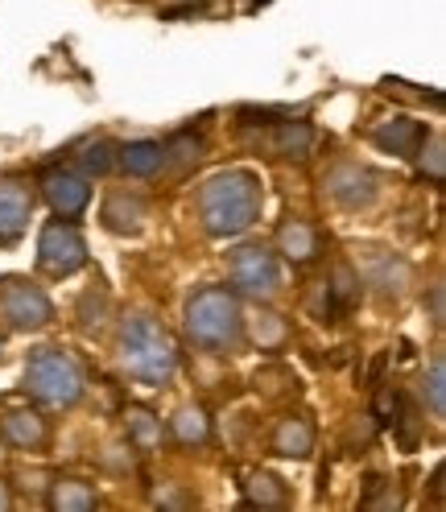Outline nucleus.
I'll return each instance as SVG.
<instances>
[{
  "label": "nucleus",
  "instance_id": "10",
  "mask_svg": "<svg viewBox=\"0 0 446 512\" xmlns=\"http://www.w3.org/2000/svg\"><path fill=\"white\" fill-rule=\"evenodd\" d=\"M422 141H426V128L413 116H393V120L372 128V145L380 153H393V157H418Z\"/></svg>",
  "mask_w": 446,
  "mask_h": 512
},
{
  "label": "nucleus",
  "instance_id": "32",
  "mask_svg": "<svg viewBox=\"0 0 446 512\" xmlns=\"http://www.w3.org/2000/svg\"><path fill=\"white\" fill-rule=\"evenodd\" d=\"M9 504H13V500H9V492H5V488H0V508H9Z\"/></svg>",
  "mask_w": 446,
  "mask_h": 512
},
{
  "label": "nucleus",
  "instance_id": "24",
  "mask_svg": "<svg viewBox=\"0 0 446 512\" xmlns=\"http://www.w3.org/2000/svg\"><path fill=\"white\" fill-rule=\"evenodd\" d=\"M112 162H116V157H112V145H108V141H87V145H83V153H79L83 174H95V178L108 174V170H112Z\"/></svg>",
  "mask_w": 446,
  "mask_h": 512
},
{
  "label": "nucleus",
  "instance_id": "26",
  "mask_svg": "<svg viewBox=\"0 0 446 512\" xmlns=\"http://www.w3.org/2000/svg\"><path fill=\"white\" fill-rule=\"evenodd\" d=\"M104 310H108V294H104V290H87L83 302H79V323H83V331L100 327V323H104Z\"/></svg>",
  "mask_w": 446,
  "mask_h": 512
},
{
  "label": "nucleus",
  "instance_id": "16",
  "mask_svg": "<svg viewBox=\"0 0 446 512\" xmlns=\"http://www.w3.org/2000/svg\"><path fill=\"white\" fill-rule=\"evenodd\" d=\"M364 277L376 285L380 294L397 298V294L405 290V281H409V265H405V261H397V256H389V252H372V261H368Z\"/></svg>",
  "mask_w": 446,
  "mask_h": 512
},
{
  "label": "nucleus",
  "instance_id": "3",
  "mask_svg": "<svg viewBox=\"0 0 446 512\" xmlns=\"http://www.w3.org/2000/svg\"><path fill=\"white\" fill-rule=\"evenodd\" d=\"M186 335L203 351H232L244 335V310L240 298L223 285H207L186 302Z\"/></svg>",
  "mask_w": 446,
  "mask_h": 512
},
{
  "label": "nucleus",
  "instance_id": "30",
  "mask_svg": "<svg viewBox=\"0 0 446 512\" xmlns=\"http://www.w3.org/2000/svg\"><path fill=\"white\" fill-rule=\"evenodd\" d=\"M385 364H389V351H380V356L372 360V368H368V384H380V372H385Z\"/></svg>",
  "mask_w": 446,
  "mask_h": 512
},
{
  "label": "nucleus",
  "instance_id": "19",
  "mask_svg": "<svg viewBox=\"0 0 446 512\" xmlns=\"http://www.w3.org/2000/svg\"><path fill=\"white\" fill-rule=\"evenodd\" d=\"M124 426H129V442L137 446V451H153V446H162V422H157L149 409L129 405V413H124Z\"/></svg>",
  "mask_w": 446,
  "mask_h": 512
},
{
  "label": "nucleus",
  "instance_id": "1",
  "mask_svg": "<svg viewBox=\"0 0 446 512\" xmlns=\"http://www.w3.org/2000/svg\"><path fill=\"white\" fill-rule=\"evenodd\" d=\"M265 207V190L261 178L248 174V170H228V174H215L203 190H199V219L207 236H240L248 232L252 223L261 219Z\"/></svg>",
  "mask_w": 446,
  "mask_h": 512
},
{
  "label": "nucleus",
  "instance_id": "5",
  "mask_svg": "<svg viewBox=\"0 0 446 512\" xmlns=\"http://www.w3.org/2000/svg\"><path fill=\"white\" fill-rule=\"evenodd\" d=\"M232 281H236V290L248 294V298H273L281 290V265H277V256L261 244H244L232 252Z\"/></svg>",
  "mask_w": 446,
  "mask_h": 512
},
{
  "label": "nucleus",
  "instance_id": "27",
  "mask_svg": "<svg viewBox=\"0 0 446 512\" xmlns=\"http://www.w3.org/2000/svg\"><path fill=\"white\" fill-rule=\"evenodd\" d=\"M426 149H418L422 153V170L434 178V182H442L446 178V162H442V137H430V141H422Z\"/></svg>",
  "mask_w": 446,
  "mask_h": 512
},
{
  "label": "nucleus",
  "instance_id": "8",
  "mask_svg": "<svg viewBox=\"0 0 446 512\" xmlns=\"http://www.w3.org/2000/svg\"><path fill=\"white\" fill-rule=\"evenodd\" d=\"M42 190H46V203H50L62 219L79 215V211L91 203V186H87V178L75 174V170H67V166H62V170H46Z\"/></svg>",
  "mask_w": 446,
  "mask_h": 512
},
{
  "label": "nucleus",
  "instance_id": "15",
  "mask_svg": "<svg viewBox=\"0 0 446 512\" xmlns=\"http://www.w3.org/2000/svg\"><path fill=\"white\" fill-rule=\"evenodd\" d=\"M273 451L285 459H306L314 451V426L306 418H285L273 430Z\"/></svg>",
  "mask_w": 446,
  "mask_h": 512
},
{
  "label": "nucleus",
  "instance_id": "22",
  "mask_svg": "<svg viewBox=\"0 0 446 512\" xmlns=\"http://www.w3.org/2000/svg\"><path fill=\"white\" fill-rule=\"evenodd\" d=\"M248 504H261V508H277L285 504V488H281V479H273L269 471H257V475H248Z\"/></svg>",
  "mask_w": 446,
  "mask_h": 512
},
{
  "label": "nucleus",
  "instance_id": "20",
  "mask_svg": "<svg viewBox=\"0 0 446 512\" xmlns=\"http://www.w3.org/2000/svg\"><path fill=\"white\" fill-rule=\"evenodd\" d=\"M50 508L58 512H91L95 508V492L83 484V479H58L50 488Z\"/></svg>",
  "mask_w": 446,
  "mask_h": 512
},
{
  "label": "nucleus",
  "instance_id": "23",
  "mask_svg": "<svg viewBox=\"0 0 446 512\" xmlns=\"http://www.w3.org/2000/svg\"><path fill=\"white\" fill-rule=\"evenodd\" d=\"M422 401L430 405L434 418H442V413H446V360L442 356H434V364H430V372L422 380Z\"/></svg>",
  "mask_w": 446,
  "mask_h": 512
},
{
  "label": "nucleus",
  "instance_id": "21",
  "mask_svg": "<svg viewBox=\"0 0 446 512\" xmlns=\"http://www.w3.org/2000/svg\"><path fill=\"white\" fill-rule=\"evenodd\" d=\"M207 434H211V422L199 405H182L174 413V438L182 446H199V442H207Z\"/></svg>",
  "mask_w": 446,
  "mask_h": 512
},
{
  "label": "nucleus",
  "instance_id": "2",
  "mask_svg": "<svg viewBox=\"0 0 446 512\" xmlns=\"http://www.w3.org/2000/svg\"><path fill=\"white\" fill-rule=\"evenodd\" d=\"M120 364L133 380L162 389L178 372V347L170 331L149 314H129L120 327Z\"/></svg>",
  "mask_w": 446,
  "mask_h": 512
},
{
  "label": "nucleus",
  "instance_id": "12",
  "mask_svg": "<svg viewBox=\"0 0 446 512\" xmlns=\"http://www.w3.org/2000/svg\"><path fill=\"white\" fill-rule=\"evenodd\" d=\"M46 434L50 430L34 409H9L5 418H0V438H5L9 446H17V451H38V446L46 442Z\"/></svg>",
  "mask_w": 446,
  "mask_h": 512
},
{
  "label": "nucleus",
  "instance_id": "25",
  "mask_svg": "<svg viewBox=\"0 0 446 512\" xmlns=\"http://www.w3.org/2000/svg\"><path fill=\"white\" fill-rule=\"evenodd\" d=\"M162 149H166V162H174V166H190L203 157V141L190 137V133H174L170 145H162Z\"/></svg>",
  "mask_w": 446,
  "mask_h": 512
},
{
  "label": "nucleus",
  "instance_id": "28",
  "mask_svg": "<svg viewBox=\"0 0 446 512\" xmlns=\"http://www.w3.org/2000/svg\"><path fill=\"white\" fill-rule=\"evenodd\" d=\"M252 335H257L261 347H277V343L285 339V323H281L277 314H261V318H257V331H252Z\"/></svg>",
  "mask_w": 446,
  "mask_h": 512
},
{
  "label": "nucleus",
  "instance_id": "11",
  "mask_svg": "<svg viewBox=\"0 0 446 512\" xmlns=\"http://www.w3.org/2000/svg\"><path fill=\"white\" fill-rule=\"evenodd\" d=\"M29 211H34V195L21 182H0V244L21 240Z\"/></svg>",
  "mask_w": 446,
  "mask_h": 512
},
{
  "label": "nucleus",
  "instance_id": "29",
  "mask_svg": "<svg viewBox=\"0 0 446 512\" xmlns=\"http://www.w3.org/2000/svg\"><path fill=\"white\" fill-rule=\"evenodd\" d=\"M397 413H401V393L397 389H380L376 393V422L380 426H393Z\"/></svg>",
  "mask_w": 446,
  "mask_h": 512
},
{
  "label": "nucleus",
  "instance_id": "17",
  "mask_svg": "<svg viewBox=\"0 0 446 512\" xmlns=\"http://www.w3.org/2000/svg\"><path fill=\"white\" fill-rule=\"evenodd\" d=\"M277 248L290 256V261H310V256L318 252V236H314V228L306 219H290V223H281L277 228Z\"/></svg>",
  "mask_w": 446,
  "mask_h": 512
},
{
  "label": "nucleus",
  "instance_id": "31",
  "mask_svg": "<svg viewBox=\"0 0 446 512\" xmlns=\"http://www.w3.org/2000/svg\"><path fill=\"white\" fill-rule=\"evenodd\" d=\"M430 314H434V323L442 327V285H434V294H430Z\"/></svg>",
  "mask_w": 446,
  "mask_h": 512
},
{
  "label": "nucleus",
  "instance_id": "13",
  "mask_svg": "<svg viewBox=\"0 0 446 512\" xmlns=\"http://www.w3.org/2000/svg\"><path fill=\"white\" fill-rule=\"evenodd\" d=\"M145 199L141 195H124V190H116V195H108L104 203V228L116 232V236H137L145 228Z\"/></svg>",
  "mask_w": 446,
  "mask_h": 512
},
{
  "label": "nucleus",
  "instance_id": "18",
  "mask_svg": "<svg viewBox=\"0 0 446 512\" xmlns=\"http://www.w3.org/2000/svg\"><path fill=\"white\" fill-rule=\"evenodd\" d=\"M314 145V128L306 120H281L273 133V153L281 157H306Z\"/></svg>",
  "mask_w": 446,
  "mask_h": 512
},
{
  "label": "nucleus",
  "instance_id": "9",
  "mask_svg": "<svg viewBox=\"0 0 446 512\" xmlns=\"http://www.w3.org/2000/svg\"><path fill=\"white\" fill-rule=\"evenodd\" d=\"M327 195L347 211H360L376 199V174L364 166H335L327 174Z\"/></svg>",
  "mask_w": 446,
  "mask_h": 512
},
{
  "label": "nucleus",
  "instance_id": "7",
  "mask_svg": "<svg viewBox=\"0 0 446 512\" xmlns=\"http://www.w3.org/2000/svg\"><path fill=\"white\" fill-rule=\"evenodd\" d=\"M38 261L50 277H71L87 265V244L75 223H50L38 244Z\"/></svg>",
  "mask_w": 446,
  "mask_h": 512
},
{
  "label": "nucleus",
  "instance_id": "6",
  "mask_svg": "<svg viewBox=\"0 0 446 512\" xmlns=\"http://www.w3.org/2000/svg\"><path fill=\"white\" fill-rule=\"evenodd\" d=\"M0 306H5V318L17 331H38L54 318V306L46 298L42 285L25 281V277H5L0 281Z\"/></svg>",
  "mask_w": 446,
  "mask_h": 512
},
{
  "label": "nucleus",
  "instance_id": "4",
  "mask_svg": "<svg viewBox=\"0 0 446 512\" xmlns=\"http://www.w3.org/2000/svg\"><path fill=\"white\" fill-rule=\"evenodd\" d=\"M25 389L50 409H67L83 397V368L71 351L38 347L25 364Z\"/></svg>",
  "mask_w": 446,
  "mask_h": 512
},
{
  "label": "nucleus",
  "instance_id": "14",
  "mask_svg": "<svg viewBox=\"0 0 446 512\" xmlns=\"http://www.w3.org/2000/svg\"><path fill=\"white\" fill-rule=\"evenodd\" d=\"M120 166L133 178H153L166 166V149H162V141H129L120 149Z\"/></svg>",
  "mask_w": 446,
  "mask_h": 512
}]
</instances>
